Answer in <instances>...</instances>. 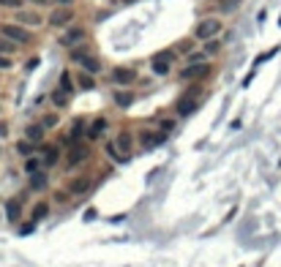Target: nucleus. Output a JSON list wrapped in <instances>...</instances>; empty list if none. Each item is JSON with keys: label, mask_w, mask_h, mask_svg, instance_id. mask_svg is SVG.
I'll return each mask as SVG.
<instances>
[{"label": "nucleus", "mask_w": 281, "mask_h": 267, "mask_svg": "<svg viewBox=\"0 0 281 267\" xmlns=\"http://www.w3.org/2000/svg\"><path fill=\"white\" fill-rule=\"evenodd\" d=\"M219 33H221V19H216V17L202 19L197 28H194V36H197L199 41H210V38H216Z\"/></svg>", "instance_id": "nucleus-1"}, {"label": "nucleus", "mask_w": 281, "mask_h": 267, "mask_svg": "<svg viewBox=\"0 0 281 267\" xmlns=\"http://www.w3.org/2000/svg\"><path fill=\"white\" fill-rule=\"evenodd\" d=\"M90 158V147L88 144H71L69 147V156H66V166H69V169H74V166H79V164H85V161H88Z\"/></svg>", "instance_id": "nucleus-2"}, {"label": "nucleus", "mask_w": 281, "mask_h": 267, "mask_svg": "<svg viewBox=\"0 0 281 267\" xmlns=\"http://www.w3.org/2000/svg\"><path fill=\"white\" fill-rule=\"evenodd\" d=\"M0 36L11 38L14 44H28V41H30V33L22 28L19 22H17V25H0Z\"/></svg>", "instance_id": "nucleus-3"}, {"label": "nucleus", "mask_w": 281, "mask_h": 267, "mask_svg": "<svg viewBox=\"0 0 281 267\" xmlns=\"http://www.w3.org/2000/svg\"><path fill=\"white\" fill-rule=\"evenodd\" d=\"M71 22H74L71 6H60V8H55V11L49 14V25H52V28H69Z\"/></svg>", "instance_id": "nucleus-4"}, {"label": "nucleus", "mask_w": 281, "mask_h": 267, "mask_svg": "<svg viewBox=\"0 0 281 267\" xmlns=\"http://www.w3.org/2000/svg\"><path fill=\"white\" fill-rule=\"evenodd\" d=\"M90 188H93V180H90V175H79V178H71L69 183H66V191L74 194V196H79V194H88Z\"/></svg>", "instance_id": "nucleus-5"}, {"label": "nucleus", "mask_w": 281, "mask_h": 267, "mask_svg": "<svg viewBox=\"0 0 281 267\" xmlns=\"http://www.w3.org/2000/svg\"><path fill=\"white\" fill-rule=\"evenodd\" d=\"M139 142H142V147H158L167 142V131H142Z\"/></svg>", "instance_id": "nucleus-6"}, {"label": "nucleus", "mask_w": 281, "mask_h": 267, "mask_svg": "<svg viewBox=\"0 0 281 267\" xmlns=\"http://www.w3.org/2000/svg\"><path fill=\"white\" fill-rule=\"evenodd\" d=\"M169 69H172V52H161L158 57H153V74L167 76Z\"/></svg>", "instance_id": "nucleus-7"}, {"label": "nucleus", "mask_w": 281, "mask_h": 267, "mask_svg": "<svg viewBox=\"0 0 281 267\" xmlns=\"http://www.w3.org/2000/svg\"><path fill=\"white\" fill-rule=\"evenodd\" d=\"M41 161H44V169H49V166H55L57 161H60V150H57V144H47V147H41Z\"/></svg>", "instance_id": "nucleus-8"}, {"label": "nucleus", "mask_w": 281, "mask_h": 267, "mask_svg": "<svg viewBox=\"0 0 281 267\" xmlns=\"http://www.w3.org/2000/svg\"><path fill=\"white\" fill-rule=\"evenodd\" d=\"M205 74H207V66H205V63H191L188 69L180 71V79H183V82H188V79H197V76H205Z\"/></svg>", "instance_id": "nucleus-9"}, {"label": "nucleus", "mask_w": 281, "mask_h": 267, "mask_svg": "<svg viewBox=\"0 0 281 267\" xmlns=\"http://www.w3.org/2000/svg\"><path fill=\"white\" fill-rule=\"evenodd\" d=\"M134 79H137V71L134 69H115L112 71V82L115 85H129V82H134Z\"/></svg>", "instance_id": "nucleus-10"}, {"label": "nucleus", "mask_w": 281, "mask_h": 267, "mask_svg": "<svg viewBox=\"0 0 281 267\" xmlns=\"http://www.w3.org/2000/svg\"><path fill=\"white\" fill-rule=\"evenodd\" d=\"M85 28H69V33L63 36V47H76L79 41H85Z\"/></svg>", "instance_id": "nucleus-11"}, {"label": "nucleus", "mask_w": 281, "mask_h": 267, "mask_svg": "<svg viewBox=\"0 0 281 267\" xmlns=\"http://www.w3.org/2000/svg\"><path fill=\"white\" fill-rule=\"evenodd\" d=\"M199 101L194 96H180L178 98V115H191V112H197Z\"/></svg>", "instance_id": "nucleus-12"}, {"label": "nucleus", "mask_w": 281, "mask_h": 267, "mask_svg": "<svg viewBox=\"0 0 281 267\" xmlns=\"http://www.w3.org/2000/svg\"><path fill=\"white\" fill-rule=\"evenodd\" d=\"M104 131H107V120H104V117H98V120H93V123L88 125V131H85V137H88L90 142H93V139H98V137H101Z\"/></svg>", "instance_id": "nucleus-13"}, {"label": "nucleus", "mask_w": 281, "mask_h": 267, "mask_svg": "<svg viewBox=\"0 0 281 267\" xmlns=\"http://www.w3.org/2000/svg\"><path fill=\"white\" fill-rule=\"evenodd\" d=\"M17 22H19V25H28V28H38V25H41V17L36 14V11H19Z\"/></svg>", "instance_id": "nucleus-14"}, {"label": "nucleus", "mask_w": 281, "mask_h": 267, "mask_svg": "<svg viewBox=\"0 0 281 267\" xmlns=\"http://www.w3.org/2000/svg\"><path fill=\"white\" fill-rule=\"evenodd\" d=\"M115 144L120 147V153H123V156H131V144H134V139H131L129 131H120V134L115 137Z\"/></svg>", "instance_id": "nucleus-15"}, {"label": "nucleus", "mask_w": 281, "mask_h": 267, "mask_svg": "<svg viewBox=\"0 0 281 267\" xmlns=\"http://www.w3.org/2000/svg\"><path fill=\"white\" fill-rule=\"evenodd\" d=\"M79 137H82V120H74V123H71V131L66 134V137H63V142L71 147V144L79 142Z\"/></svg>", "instance_id": "nucleus-16"}, {"label": "nucleus", "mask_w": 281, "mask_h": 267, "mask_svg": "<svg viewBox=\"0 0 281 267\" xmlns=\"http://www.w3.org/2000/svg\"><path fill=\"white\" fill-rule=\"evenodd\" d=\"M6 215H8V221H19L22 218V202L19 199H8L6 202Z\"/></svg>", "instance_id": "nucleus-17"}, {"label": "nucleus", "mask_w": 281, "mask_h": 267, "mask_svg": "<svg viewBox=\"0 0 281 267\" xmlns=\"http://www.w3.org/2000/svg\"><path fill=\"white\" fill-rule=\"evenodd\" d=\"M44 134H47V128H44L41 123H36V125H30V128L25 131V139H30L33 144H38L44 139Z\"/></svg>", "instance_id": "nucleus-18"}, {"label": "nucleus", "mask_w": 281, "mask_h": 267, "mask_svg": "<svg viewBox=\"0 0 281 267\" xmlns=\"http://www.w3.org/2000/svg\"><path fill=\"white\" fill-rule=\"evenodd\" d=\"M115 104L117 107H131V104H134V93H131V90H115Z\"/></svg>", "instance_id": "nucleus-19"}, {"label": "nucleus", "mask_w": 281, "mask_h": 267, "mask_svg": "<svg viewBox=\"0 0 281 267\" xmlns=\"http://www.w3.org/2000/svg\"><path fill=\"white\" fill-rule=\"evenodd\" d=\"M47 215H49V205H47V202H38V205L33 207V213H30V221L38 224V221H44Z\"/></svg>", "instance_id": "nucleus-20"}, {"label": "nucleus", "mask_w": 281, "mask_h": 267, "mask_svg": "<svg viewBox=\"0 0 281 267\" xmlns=\"http://www.w3.org/2000/svg\"><path fill=\"white\" fill-rule=\"evenodd\" d=\"M79 63H82V69L88 71V74H98V71H101V63H98V57H90V55H85Z\"/></svg>", "instance_id": "nucleus-21"}, {"label": "nucleus", "mask_w": 281, "mask_h": 267, "mask_svg": "<svg viewBox=\"0 0 281 267\" xmlns=\"http://www.w3.org/2000/svg\"><path fill=\"white\" fill-rule=\"evenodd\" d=\"M107 156L115 158L117 164H126V161H129V156H123V153H120V147H117L115 142H107Z\"/></svg>", "instance_id": "nucleus-22"}, {"label": "nucleus", "mask_w": 281, "mask_h": 267, "mask_svg": "<svg viewBox=\"0 0 281 267\" xmlns=\"http://www.w3.org/2000/svg\"><path fill=\"white\" fill-rule=\"evenodd\" d=\"M30 188H36V191L47 188V172H33L30 175Z\"/></svg>", "instance_id": "nucleus-23"}, {"label": "nucleus", "mask_w": 281, "mask_h": 267, "mask_svg": "<svg viewBox=\"0 0 281 267\" xmlns=\"http://www.w3.org/2000/svg\"><path fill=\"white\" fill-rule=\"evenodd\" d=\"M17 153H19L22 158H30V156L36 153V144L30 142V139H22V142L17 144Z\"/></svg>", "instance_id": "nucleus-24"}, {"label": "nucleus", "mask_w": 281, "mask_h": 267, "mask_svg": "<svg viewBox=\"0 0 281 267\" xmlns=\"http://www.w3.org/2000/svg\"><path fill=\"white\" fill-rule=\"evenodd\" d=\"M14 52H17V44L6 36H0V55H14Z\"/></svg>", "instance_id": "nucleus-25"}, {"label": "nucleus", "mask_w": 281, "mask_h": 267, "mask_svg": "<svg viewBox=\"0 0 281 267\" xmlns=\"http://www.w3.org/2000/svg\"><path fill=\"white\" fill-rule=\"evenodd\" d=\"M79 90H96V79H93V74H88V71H85L82 76H79Z\"/></svg>", "instance_id": "nucleus-26"}, {"label": "nucleus", "mask_w": 281, "mask_h": 267, "mask_svg": "<svg viewBox=\"0 0 281 267\" xmlns=\"http://www.w3.org/2000/svg\"><path fill=\"white\" fill-rule=\"evenodd\" d=\"M49 98H52V104H55V107H66V104H69V93H66V90H60V88H57Z\"/></svg>", "instance_id": "nucleus-27"}, {"label": "nucleus", "mask_w": 281, "mask_h": 267, "mask_svg": "<svg viewBox=\"0 0 281 267\" xmlns=\"http://www.w3.org/2000/svg\"><path fill=\"white\" fill-rule=\"evenodd\" d=\"M41 164H44L41 158H33V156L25 158V172H28V175H33V172H38V166H41Z\"/></svg>", "instance_id": "nucleus-28"}, {"label": "nucleus", "mask_w": 281, "mask_h": 267, "mask_svg": "<svg viewBox=\"0 0 281 267\" xmlns=\"http://www.w3.org/2000/svg\"><path fill=\"white\" fill-rule=\"evenodd\" d=\"M60 90H66V93H71V90H74V79H71L69 71H63V74H60Z\"/></svg>", "instance_id": "nucleus-29"}, {"label": "nucleus", "mask_w": 281, "mask_h": 267, "mask_svg": "<svg viewBox=\"0 0 281 267\" xmlns=\"http://www.w3.org/2000/svg\"><path fill=\"white\" fill-rule=\"evenodd\" d=\"M221 49V44L216 41V38H210V41H205V55H216Z\"/></svg>", "instance_id": "nucleus-30"}, {"label": "nucleus", "mask_w": 281, "mask_h": 267, "mask_svg": "<svg viewBox=\"0 0 281 267\" xmlns=\"http://www.w3.org/2000/svg\"><path fill=\"white\" fill-rule=\"evenodd\" d=\"M41 125H44V128H55V125H57V115H47V117H44V120H41Z\"/></svg>", "instance_id": "nucleus-31"}, {"label": "nucleus", "mask_w": 281, "mask_h": 267, "mask_svg": "<svg viewBox=\"0 0 281 267\" xmlns=\"http://www.w3.org/2000/svg\"><path fill=\"white\" fill-rule=\"evenodd\" d=\"M85 55H88V47H74L71 49V57H74V60H82Z\"/></svg>", "instance_id": "nucleus-32"}, {"label": "nucleus", "mask_w": 281, "mask_h": 267, "mask_svg": "<svg viewBox=\"0 0 281 267\" xmlns=\"http://www.w3.org/2000/svg\"><path fill=\"white\" fill-rule=\"evenodd\" d=\"M11 69V55H0V71Z\"/></svg>", "instance_id": "nucleus-33"}, {"label": "nucleus", "mask_w": 281, "mask_h": 267, "mask_svg": "<svg viewBox=\"0 0 281 267\" xmlns=\"http://www.w3.org/2000/svg\"><path fill=\"white\" fill-rule=\"evenodd\" d=\"M188 63H205V55L202 52H188Z\"/></svg>", "instance_id": "nucleus-34"}, {"label": "nucleus", "mask_w": 281, "mask_h": 267, "mask_svg": "<svg viewBox=\"0 0 281 267\" xmlns=\"http://www.w3.org/2000/svg\"><path fill=\"white\" fill-rule=\"evenodd\" d=\"M0 8H19V0H0Z\"/></svg>", "instance_id": "nucleus-35"}, {"label": "nucleus", "mask_w": 281, "mask_h": 267, "mask_svg": "<svg viewBox=\"0 0 281 267\" xmlns=\"http://www.w3.org/2000/svg\"><path fill=\"white\" fill-rule=\"evenodd\" d=\"M161 131H172V120H161Z\"/></svg>", "instance_id": "nucleus-36"}, {"label": "nucleus", "mask_w": 281, "mask_h": 267, "mask_svg": "<svg viewBox=\"0 0 281 267\" xmlns=\"http://www.w3.org/2000/svg\"><path fill=\"white\" fill-rule=\"evenodd\" d=\"M25 3H33V6H47V0H25Z\"/></svg>", "instance_id": "nucleus-37"}, {"label": "nucleus", "mask_w": 281, "mask_h": 267, "mask_svg": "<svg viewBox=\"0 0 281 267\" xmlns=\"http://www.w3.org/2000/svg\"><path fill=\"white\" fill-rule=\"evenodd\" d=\"M52 3H57V6H71L74 0H52Z\"/></svg>", "instance_id": "nucleus-38"}, {"label": "nucleus", "mask_w": 281, "mask_h": 267, "mask_svg": "<svg viewBox=\"0 0 281 267\" xmlns=\"http://www.w3.org/2000/svg\"><path fill=\"white\" fill-rule=\"evenodd\" d=\"M6 131H8L6 125H0V137H6Z\"/></svg>", "instance_id": "nucleus-39"}, {"label": "nucleus", "mask_w": 281, "mask_h": 267, "mask_svg": "<svg viewBox=\"0 0 281 267\" xmlns=\"http://www.w3.org/2000/svg\"><path fill=\"white\" fill-rule=\"evenodd\" d=\"M279 25H281V19H279Z\"/></svg>", "instance_id": "nucleus-40"}]
</instances>
